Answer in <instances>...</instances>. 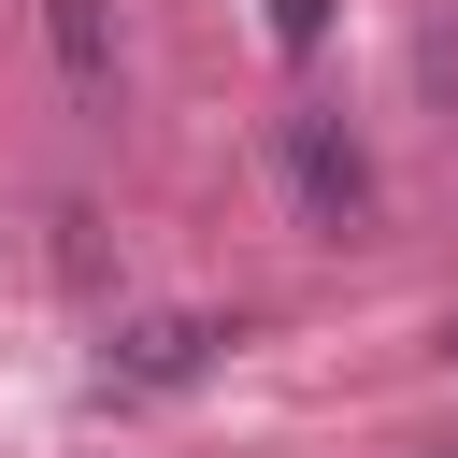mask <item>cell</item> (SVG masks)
Returning a JSON list of instances; mask_svg holds the SVG:
<instances>
[{
  "label": "cell",
  "mask_w": 458,
  "mask_h": 458,
  "mask_svg": "<svg viewBox=\"0 0 458 458\" xmlns=\"http://www.w3.org/2000/svg\"><path fill=\"white\" fill-rule=\"evenodd\" d=\"M272 157H286V200L344 243V229H372V157H358V129L344 114H286L272 129Z\"/></svg>",
  "instance_id": "obj_1"
},
{
  "label": "cell",
  "mask_w": 458,
  "mask_h": 458,
  "mask_svg": "<svg viewBox=\"0 0 458 458\" xmlns=\"http://www.w3.org/2000/svg\"><path fill=\"white\" fill-rule=\"evenodd\" d=\"M215 344H229V315H143V329H114V358H100V401H157V386L215 372Z\"/></svg>",
  "instance_id": "obj_2"
},
{
  "label": "cell",
  "mask_w": 458,
  "mask_h": 458,
  "mask_svg": "<svg viewBox=\"0 0 458 458\" xmlns=\"http://www.w3.org/2000/svg\"><path fill=\"white\" fill-rule=\"evenodd\" d=\"M43 43H57V72H72V100L114 114V0H43Z\"/></svg>",
  "instance_id": "obj_3"
},
{
  "label": "cell",
  "mask_w": 458,
  "mask_h": 458,
  "mask_svg": "<svg viewBox=\"0 0 458 458\" xmlns=\"http://www.w3.org/2000/svg\"><path fill=\"white\" fill-rule=\"evenodd\" d=\"M272 43H286V57H315V43H329V0H272Z\"/></svg>",
  "instance_id": "obj_4"
}]
</instances>
